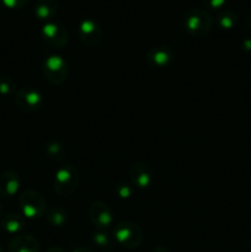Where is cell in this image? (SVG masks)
<instances>
[{"instance_id": "1", "label": "cell", "mask_w": 251, "mask_h": 252, "mask_svg": "<svg viewBox=\"0 0 251 252\" xmlns=\"http://www.w3.org/2000/svg\"><path fill=\"white\" fill-rule=\"evenodd\" d=\"M185 31L193 37H203L211 32L213 27V17L207 10L191 9L182 17Z\"/></svg>"}, {"instance_id": "2", "label": "cell", "mask_w": 251, "mask_h": 252, "mask_svg": "<svg viewBox=\"0 0 251 252\" xmlns=\"http://www.w3.org/2000/svg\"><path fill=\"white\" fill-rule=\"evenodd\" d=\"M80 184V174L73 165L59 166L54 174V191L61 197H69L78 189Z\"/></svg>"}, {"instance_id": "3", "label": "cell", "mask_w": 251, "mask_h": 252, "mask_svg": "<svg viewBox=\"0 0 251 252\" xmlns=\"http://www.w3.org/2000/svg\"><path fill=\"white\" fill-rule=\"evenodd\" d=\"M21 214L27 219H39L46 216L47 201L43 194L34 189H26L19 197Z\"/></svg>"}, {"instance_id": "4", "label": "cell", "mask_w": 251, "mask_h": 252, "mask_svg": "<svg viewBox=\"0 0 251 252\" xmlns=\"http://www.w3.org/2000/svg\"><path fill=\"white\" fill-rule=\"evenodd\" d=\"M113 239L122 248L132 250L142 245L144 235L138 224L129 220H122L118 221L113 228Z\"/></svg>"}, {"instance_id": "5", "label": "cell", "mask_w": 251, "mask_h": 252, "mask_svg": "<svg viewBox=\"0 0 251 252\" xmlns=\"http://www.w3.org/2000/svg\"><path fill=\"white\" fill-rule=\"evenodd\" d=\"M42 74L51 85H62L69 76V64L62 56H49L42 65Z\"/></svg>"}, {"instance_id": "6", "label": "cell", "mask_w": 251, "mask_h": 252, "mask_svg": "<svg viewBox=\"0 0 251 252\" xmlns=\"http://www.w3.org/2000/svg\"><path fill=\"white\" fill-rule=\"evenodd\" d=\"M14 102L19 110L32 113L42 107L43 96H42L41 91H38L37 89L26 86V88H21L16 91V94L14 95Z\"/></svg>"}, {"instance_id": "7", "label": "cell", "mask_w": 251, "mask_h": 252, "mask_svg": "<svg viewBox=\"0 0 251 252\" xmlns=\"http://www.w3.org/2000/svg\"><path fill=\"white\" fill-rule=\"evenodd\" d=\"M41 34L44 43H47L52 48L62 49L69 42L68 30L63 25L58 24V22L49 21L43 24L41 30Z\"/></svg>"}, {"instance_id": "8", "label": "cell", "mask_w": 251, "mask_h": 252, "mask_svg": "<svg viewBox=\"0 0 251 252\" xmlns=\"http://www.w3.org/2000/svg\"><path fill=\"white\" fill-rule=\"evenodd\" d=\"M89 218L97 230L105 231L113 223V213L106 202L95 201L89 207Z\"/></svg>"}, {"instance_id": "9", "label": "cell", "mask_w": 251, "mask_h": 252, "mask_svg": "<svg viewBox=\"0 0 251 252\" xmlns=\"http://www.w3.org/2000/svg\"><path fill=\"white\" fill-rule=\"evenodd\" d=\"M79 38L85 46L96 47L101 43L103 37L102 27L96 20L85 19L79 24Z\"/></svg>"}, {"instance_id": "10", "label": "cell", "mask_w": 251, "mask_h": 252, "mask_svg": "<svg viewBox=\"0 0 251 252\" xmlns=\"http://www.w3.org/2000/svg\"><path fill=\"white\" fill-rule=\"evenodd\" d=\"M145 61L152 68L164 69L171 65L175 61V52L169 46H155L148 49Z\"/></svg>"}, {"instance_id": "11", "label": "cell", "mask_w": 251, "mask_h": 252, "mask_svg": "<svg viewBox=\"0 0 251 252\" xmlns=\"http://www.w3.org/2000/svg\"><path fill=\"white\" fill-rule=\"evenodd\" d=\"M130 184L134 187L140 189H145L152 186L153 184V171L147 162H135L132 165L129 170Z\"/></svg>"}, {"instance_id": "12", "label": "cell", "mask_w": 251, "mask_h": 252, "mask_svg": "<svg viewBox=\"0 0 251 252\" xmlns=\"http://www.w3.org/2000/svg\"><path fill=\"white\" fill-rule=\"evenodd\" d=\"M21 185L19 174L12 170H6V171L0 174V196L4 198H10L17 193Z\"/></svg>"}, {"instance_id": "13", "label": "cell", "mask_w": 251, "mask_h": 252, "mask_svg": "<svg viewBox=\"0 0 251 252\" xmlns=\"http://www.w3.org/2000/svg\"><path fill=\"white\" fill-rule=\"evenodd\" d=\"M7 252H39V241L31 234H19L10 241Z\"/></svg>"}, {"instance_id": "14", "label": "cell", "mask_w": 251, "mask_h": 252, "mask_svg": "<svg viewBox=\"0 0 251 252\" xmlns=\"http://www.w3.org/2000/svg\"><path fill=\"white\" fill-rule=\"evenodd\" d=\"M1 229L7 234H12V235H19L22 230L25 229L26 221H25V217L20 213H9L6 216H2L1 221H0Z\"/></svg>"}, {"instance_id": "15", "label": "cell", "mask_w": 251, "mask_h": 252, "mask_svg": "<svg viewBox=\"0 0 251 252\" xmlns=\"http://www.w3.org/2000/svg\"><path fill=\"white\" fill-rule=\"evenodd\" d=\"M58 11L57 0H37L34 4V15L42 22H49Z\"/></svg>"}, {"instance_id": "16", "label": "cell", "mask_w": 251, "mask_h": 252, "mask_svg": "<svg viewBox=\"0 0 251 252\" xmlns=\"http://www.w3.org/2000/svg\"><path fill=\"white\" fill-rule=\"evenodd\" d=\"M47 221L54 228H62L68 223V212L61 207H49L46 212Z\"/></svg>"}, {"instance_id": "17", "label": "cell", "mask_w": 251, "mask_h": 252, "mask_svg": "<svg viewBox=\"0 0 251 252\" xmlns=\"http://www.w3.org/2000/svg\"><path fill=\"white\" fill-rule=\"evenodd\" d=\"M91 241L96 248L102 252H113L115 250V240L102 230H96L91 234Z\"/></svg>"}, {"instance_id": "18", "label": "cell", "mask_w": 251, "mask_h": 252, "mask_svg": "<svg viewBox=\"0 0 251 252\" xmlns=\"http://www.w3.org/2000/svg\"><path fill=\"white\" fill-rule=\"evenodd\" d=\"M46 153L49 160L54 162H63L66 157V150L58 140H48L46 144Z\"/></svg>"}, {"instance_id": "19", "label": "cell", "mask_w": 251, "mask_h": 252, "mask_svg": "<svg viewBox=\"0 0 251 252\" xmlns=\"http://www.w3.org/2000/svg\"><path fill=\"white\" fill-rule=\"evenodd\" d=\"M216 22L221 30L229 31V30L234 29L238 24V15L234 11H230V10H221L217 15Z\"/></svg>"}, {"instance_id": "20", "label": "cell", "mask_w": 251, "mask_h": 252, "mask_svg": "<svg viewBox=\"0 0 251 252\" xmlns=\"http://www.w3.org/2000/svg\"><path fill=\"white\" fill-rule=\"evenodd\" d=\"M16 84L10 76H0V95L12 96L16 94Z\"/></svg>"}, {"instance_id": "21", "label": "cell", "mask_w": 251, "mask_h": 252, "mask_svg": "<svg viewBox=\"0 0 251 252\" xmlns=\"http://www.w3.org/2000/svg\"><path fill=\"white\" fill-rule=\"evenodd\" d=\"M133 191H134V187H133L132 184H129L127 181H121L115 186L116 196L121 199L130 198L133 194Z\"/></svg>"}, {"instance_id": "22", "label": "cell", "mask_w": 251, "mask_h": 252, "mask_svg": "<svg viewBox=\"0 0 251 252\" xmlns=\"http://www.w3.org/2000/svg\"><path fill=\"white\" fill-rule=\"evenodd\" d=\"M1 2L4 4L5 7L11 10H20L24 9L27 4L30 2V0H1Z\"/></svg>"}, {"instance_id": "23", "label": "cell", "mask_w": 251, "mask_h": 252, "mask_svg": "<svg viewBox=\"0 0 251 252\" xmlns=\"http://www.w3.org/2000/svg\"><path fill=\"white\" fill-rule=\"evenodd\" d=\"M202 1H203L207 10H211V11H219L220 9H223L226 0H202Z\"/></svg>"}, {"instance_id": "24", "label": "cell", "mask_w": 251, "mask_h": 252, "mask_svg": "<svg viewBox=\"0 0 251 252\" xmlns=\"http://www.w3.org/2000/svg\"><path fill=\"white\" fill-rule=\"evenodd\" d=\"M243 49L246 52H251V38H246L243 42Z\"/></svg>"}, {"instance_id": "25", "label": "cell", "mask_w": 251, "mask_h": 252, "mask_svg": "<svg viewBox=\"0 0 251 252\" xmlns=\"http://www.w3.org/2000/svg\"><path fill=\"white\" fill-rule=\"evenodd\" d=\"M150 252H170V250L167 249V246L159 245V246H155V248L153 249V250Z\"/></svg>"}, {"instance_id": "26", "label": "cell", "mask_w": 251, "mask_h": 252, "mask_svg": "<svg viewBox=\"0 0 251 252\" xmlns=\"http://www.w3.org/2000/svg\"><path fill=\"white\" fill-rule=\"evenodd\" d=\"M71 252H95V251L91 250L90 248H86V246H78V248L74 249Z\"/></svg>"}, {"instance_id": "27", "label": "cell", "mask_w": 251, "mask_h": 252, "mask_svg": "<svg viewBox=\"0 0 251 252\" xmlns=\"http://www.w3.org/2000/svg\"><path fill=\"white\" fill-rule=\"evenodd\" d=\"M47 252H65L63 250L62 248H59V246H52V248H49Z\"/></svg>"}, {"instance_id": "28", "label": "cell", "mask_w": 251, "mask_h": 252, "mask_svg": "<svg viewBox=\"0 0 251 252\" xmlns=\"http://www.w3.org/2000/svg\"><path fill=\"white\" fill-rule=\"evenodd\" d=\"M248 26L251 29V11L249 12V15H248Z\"/></svg>"}, {"instance_id": "29", "label": "cell", "mask_w": 251, "mask_h": 252, "mask_svg": "<svg viewBox=\"0 0 251 252\" xmlns=\"http://www.w3.org/2000/svg\"><path fill=\"white\" fill-rule=\"evenodd\" d=\"M2 216H4V208H2V204L0 202V219L2 218Z\"/></svg>"}, {"instance_id": "30", "label": "cell", "mask_w": 251, "mask_h": 252, "mask_svg": "<svg viewBox=\"0 0 251 252\" xmlns=\"http://www.w3.org/2000/svg\"><path fill=\"white\" fill-rule=\"evenodd\" d=\"M0 252H4V251H2V248H1V245H0Z\"/></svg>"}]
</instances>
